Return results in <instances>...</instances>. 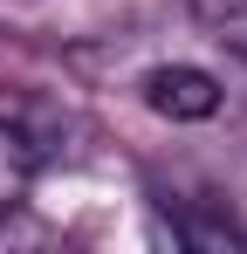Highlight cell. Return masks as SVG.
Listing matches in <instances>:
<instances>
[{
  "mask_svg": "<svg viewBox=\"0 0 247 254\" xmlns=\"http://www.w3.org/2000/svg\"><path fill=\"white\" fill-rule=\"evenodd\" d=\"M137 96H144L158 117H172V124H206V117H220V103H227L220 76L199 69V62H158V69H144V76H137Z\"/></svg>",
  "mask_w": 247,
  "mask_h": 254,
  "instance_id": "1",
  "label": "cell"
},
{
  "mask_svg": "<svg viewBox=\"0 0 247 254\" xmlns=\"http://www.w3.org/2000/svg\"><path fill=\"white\" fill-rule=\"evenodd\" d=\"M35 172H41V151L21 137V124H14V117H0V206H7V199H21Z\"/></svg>",
  "mask_w": 247,
  "mask_h": 254,
  "instance_id": "2",
  "label": "cell"
},
{
  "mask_svg": "<svg viewBox=\"0 0 247 254\" xmlns=\"http://www.w3.org/2000/svg\"><path fill=\"white\" fill-rule=\"evenodd\" d=\"M0 248H55V227L28 199H7L0 206Z\"/></svg>",
  "mask_w": 247,
  "mask_h": 254,
  "instance_id": "3",
  "label": "cell"
},
{
  "mask_svg": "<svg viewBox=\"0 0 247 254\" xmlns=\"http://www.w3.org/2000/svg\"><path fill=\"white\" fill-rule=\"evenodd\" d=\"M192 14H199L206 28H220V35L247 42V0H192Z\"/></svg>",
  "mask_w": 247,
  "mask_h": 254,
  "instance_id": "4",
  "label": "cell"
}]
</instances>
